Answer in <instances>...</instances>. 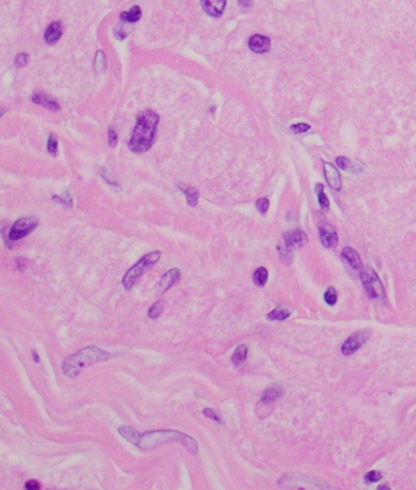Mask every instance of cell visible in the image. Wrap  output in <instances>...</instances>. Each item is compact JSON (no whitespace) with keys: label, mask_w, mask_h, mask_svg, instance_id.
<instances>
[{"label":"cell","mask_w":416,"mask_h":490,"mask_svg":"<svg viewBox=\"0 0 416 490\" xmlns=\"http://www.w3.org/2000/svg\"><path fill=\"white\" fill-rule=\"evenodd\" d=\"M157 124L159 117L154 111L147 110L139 115L130 142L131 151L135 153L147 152L154 143Z\"/></svg>","instance_id":"obj_1"},{"label":"cell","mask_w":416,"mask_h":490,"mask_svg":"<svg viewBox=\"0 0 416 490\" xmlns=\"http://www.w3.org/2000/svg\"><path fill=\"white\" fill-rule=\"evenodd\" d=\"M110 357L111 356L108 352L94 348V346H88V348L77 351L75 355L65 358L62 363V372L69 378H76L87 367L108 361Z\"/></svg>","instance_id":"obj_2"},{"label":"cell","mask_w":416,"mask_h":490,"mask_svg":"<svg viewBox=\"0 0 416 490\" xmlns=\"http://www.w3.org/2000/svg\"><path fill=\"white\" fill-rule=\"evenodd\" d=\"M168 443H180L192 453L198 452V444L193 438L176 430H156L142 434L138 447H141L142 450H151Z\"/></svg>","instance_id":"obj_3"},{"label":"cell","mask_w":416,"mask_h":490,"mask_svg":"<svg viewBox=\"0 0 416 490\" xmlns=\"http://www.w3.org/2000/svg\"><path fill=\"white\" fill-rule=\"evenodd\" d=\"M160 257H162V253H160V252H151V253L144 255V257L139 262H137L135 266L124 274L122 279V284L124 286V289H127V290L132 289V286L136 284L137 280L143 275L145 270L153 267L154 264L160 260Z\"/></svg>","instance_id":"obj_4"},{"label":"cell","mask_w":416,"mask_h":490,"mask_svg":"<svg viewBox=\"0 0 416 490\" xmlns=\"http://www.w3.org/2000/svg\"><path fill=\"white\" fill-rule=\"evenodd\" d=\"M360 276L364 289H365V291L369 294L370 297L375 298V300H382V298H385L386 291L383 284H382V281L379 280L375 270L366 268V269H364L363 272H361Z\"/></svg>","instance_id":"obj_5"},{"label":"cell","mask_w":416,"mask_h":490,"mask_svg":"<svg viewBox=\"0 0 416 490\" xmlns=\"http://www.w3.org/2000/svg\"><path fill=\"white\" fill-rule=\"evenodd\" d=\"M37 226L38 220L36 218L28 217L20 219L11 226L10 231H9V239L11 241H17V240L23 239V237L29 235Z\"/></svg>","instance_id":"obj_6"},{"label":"cell","mask_w":416,"mask_h":490,"mask_svg":"<svg viewBox=\"0 0 416 490\" xmlns=\"http://www.w3.org/2000/svg\"><path fill=\"white\" fill-rule=\"evenodd\" d=\"M370 337V331L369 330H360L354 333L353 335H350L345 340L344 343L342 346V354L345 356H350L353 355L354 352H357L360 348H363L365 345L367 340Z\"/></svg>","instance_id":"obj_7"},{"label":"cell","mask_w":416,"mask_h":490,"mask_svg":"<svg viewBox=\"0 0 416 490\" xmlns=\"http://www.w3.org/2000/svg\"><path fill=\"white\" fill-rule=\"evenodd\" d=\"M180 278H181V272L180 269H177V268H172V269H170L169 272H166L163 275L162 280H160L159 286H157V291H159V294H164V292L168 291L169 289H171L172 286L180 280Z\"/></svg>","instance_id":"obj_8"},{"label":"cell","mask_w":416,"mask_h":490,"mask_svg":"<svg viewBox=\"0 0 416 490\" xmlns=\"http://www.w3.org/2000/svg\"><path fill=\"white\" fill-rule=\"evenodd\" d=\"M283 241H284V246H286L288 249L292 251V249L299 247V246H302L303 243L306 241V236L304 231L292 230L290 231V233L284 234Z\"/></svg>","instance_id":"obj_9"},{"label":"cell","mask_w":416,"mask_h":490,"mask_svg":"<svg viewBox=\"0 0 416 490\" xmlns=\"http://www.w3.org/2000/svg\"><path fill=\"white\" fill-rule=\"evenodd\" d=\"M318 231H320L321 242L324 243L325 247L330 248L337 245V242H338V236H337L336 230L333 229L330 224L320 225Z\"/></svg>","instance_id":"obj_10"},{"label":"cell","mask_w":416,"mask_h":490,"mask_svg":"<svg viewBox=\"0 0 416 490\" xmlns=\"http://www.w3.org/2000/svg\"><path fill=\"white\" fill-rule=\"evenodd\" d=\"M270 47H271V41H270L269 37H265V36L255 35L249 39V48L255 51V53H266V51L270 50Z\"/></svg>","instance_id":"obj_11"},{"label":"cell","mask_w":416,"mask_h":490,"mask_svg":"<svg viewBox=\"0 0 416 490\" xmlns=\"http://www.w3.org/2000/svg\"><path fill=\"white\" fill-rule=\"evenodd\" d=\"M324 170H325V178H326L327 184H329L333 190H339V188H341L342 181H341V175H339L338 170L336 169V166L332 165L331 163H325Z\"/></svg>","instance_id":"obj_12"},{"label":"cell","mask_w":416,"mask_h":490,"mask_svg":"<svg viewBox=\"0 0 416 490\" xmlns=\"http://www.w3.org/2000/svg\"><path fill=\"white\" fill-rule=\"evenodd\" d=\"M202 7L210 16L220 17L226 8V0H202Z\"/></svg>","instance_id":"obj_13"},{"label":"cell","mask_w":416,"mask_h":490,"mask_svg":"<svg viewBox=\"0 0 416 490\" xmlns=\"http://www.w3.org/2000/svg\"><path fill=\"white\" fill-rule=\"evenodd\" d=\"M283 394H284V390L281 385L278 384L271 385L270 388L266 389L265 392L263 394V396H261V402L265 405L272 403L275 402V401H277L278 398L283 396Z\"/></svg>","instance_id":"obj_14"},{"label":"cell","mask_w":416,"mask_h":490,"mask_svg":"<svg viewBox=\"0 0 416 490\" xmlns=\"http://www.w3.org/2000/svg\"><path fill=\"white\" fill-rule=\"evenodd\" d=\"M62 35L61 22H53L45 31L44 39L48 44H55Z\"/></svg>","instance_id":"obj_15"},{"label":"cell","mask_w":416,"mask_h":490,"mask_svg":"<svg viewBox=\"0 0 416 490\" xmlns=\"http://www.w3.org/2000/svg\"><path fill=\"white\" fill-rule=\"evenodd\" d=\"M342 255L344 257V260L348 262L349 266L353 268V269L358 270V272L361 270V268H363V263H361L360 255L358 254V252L355 251L354 248L345 247L342 251Z\"/></svg>","instance_id":"obj_16"},{"label":"cell","mask_w":416,"mask_h":490,"mask_svg":"<svg viewBox=\"0 0 416 490\" xmlns=\"http://www.w3.org/2000/svg\"><path fill=\"white\" fill-rule=\"evenodd\" d=\"M336 161H337V165H338L342 170H345V171L360 172L361 170L364 169V165L361 163H359V161L350 160L345 157H338Z\"/></svg>","instance_id":"obj_17"},{"label":"cell","mask_w":416,"mask_h":490,"mask_svg":"<svg viewBox=\"0 0 416 490\" xmlns=\"http://www.w3.org/2000/svg\"><path fill=\"white\" fill-rule=\"evenodd\" d=\"M118 434H120L123 439L129 440L130 443H132L133 445L136 446H138L139 440H141V435H142L139 434L135 428L129 427V425H121V427L118 428Z\"/></svg>","instance_id":"obj_18"},{"label":"cell","mask_w":416,"mask_h":490,"mask_svg":"<svg viewBox=\"0 0 416 490\" xmlns=\"http://www.w3.org/2000/svg\"><path fill=\"white\" fill-rule=\"evenodd\" d=\"M33 102L36 103V104H41V105H43L44 108H47V109H50V110H54V111H57V110H60V105L57 104V103L55 102L54 99H51L49 98V97H47V96H44L43 93H39V94H36V96H33Z\"/></svg>","instance_id":"obj_19"},{"label":"cell","mask_w":416,"mask_h":490,"mask_svg":"<svg viewBox=\"0 0 416 490\" xmlns=\"http://www.w3.org/2000/svg\"><path fill=\"white\" fill-rule=\"evenodd\" d=\"M247 356H248V346L239 345L238 348L235 350V352H233L232 357H231V361H232L233 366L241 367L242 364H244L245 360H247Z\"/></svg>","instance_id":"obj_20"},{"label":"cell","mask_w":416,"mask_h":490,"mask_svg":"<svg viewBox=\"0 0 416 490\" xmlns=\"http://www.w3.org/2000/svg\"><path fill=\"white\" fill-rule=\"evenodd\" d=\"M290 315L291 310L286 308L284 306H280L271 310V312L267 314V319H269V321H284V319H287Z\"/></svg>","instance_id":"obj_21"},{"label":"cell","mask_w":416,"mask_h":490,"mask_svg":"<svg viewBox=\"0 0 416 490\" xmlns=\"http://www.w3.org/2000/svg\"><path fill=\"white\" fill-rule=\"evenodd\" d=\"M120 17L124 22H137L142 17V11L139 7H133L130 11L121 14Z\"/></svg>","instance_id":"obj_22"},{"label":"cell","mask_w":416,"mask_h":490,"mask_svg":"<svg viewBox=\"0 0 416 490\" xmlns=\"http://www.w3.org/2000/svg\"><path fill=\"white\" fill-rule=\"evenodd\" d=\"M180 190L183 191L184 194H186L188 205L190 207H196L199 199L198 190H196L194 187H183V186H180Z\"/></svg>","instance_id":"obj_23"},{"label":"cell","mask_w":416,"mask_h":490,"mask_svg":"<svg viewBox=\"0 0 416 490\" xmlns=\"http://www.w3.org/2000/svg\"><path fill=\"white\" fill-rule=\"evenodd\" d=\"M267 278H269V273H267L266 268H264V267L258 268V269L255 270V273L253 275L254 282L258 286H261V287H263V286H265V284L267 282Z\"/></svg>","instance_id":"obj_24"},{"label":"cell","mask_w":416,"mask_h":490,"mask_svg":"<svg viewBox=\"0 0 416 490\" xmlns=\"http://www.w3.org/2000/svg\"><path fill=\"white\" fill-rule=\"evenodd\" d=\"M315 191H316L318 203H320V206L323 207V209H329L330 202H329V198H327L326 194L324 193V185L323 184L316 185V190H315Z\"/></svg>","instance_id":"obj_25"},{"label":"cell","mask_w":416,"mask_h":490,"mask_svg":"<svg viewBox=\"0 0 416 490\" xmlns=\"http://www.w3.org/2000/svg\"><path fill=\"white\" fill-rule=\"evenodd\" d=\"M163 310H164V303L159 301V302L151 304L149 310H148V315H149L150 319H156L157 316H160V314H162Z\"/></svg>","instance_id":"obj_26"},{"label":"cell","mask_w":416,"mask_h":490,"mask_svg":"<svg viewBox=\"0 0 416 490\" xmlns=\"http://www.w3.org/2000/svg\"><path fill=\"white\" fill-rule=\"evenodd\" d=\"M338 300V294H337L335 287H330L327 289L326 292H325V301L326 303H329L330 306H333Z\"/></svg>","instance_id":"obj_27"},{"label":"cell","mask_w":416,"mask_h":490,"mask_svg":"<svg viewBox=\"0 0 416 490\" xmlns=\"http://www.w3.org/2000/svg\"><path fill=\"white\" fill-rule=\"evenodd\" d=\"M204 416L205 417H208V418H210L212 419V421H216L217 423H220V424H222V418H221V416H220V413L217 412L216 410H214V409H205L204 410Z\"/></svg>","instance_id":"obj_28"},{"label":"cell","mask_w":416,"mask_h":490,"mask_svg":"<svg viewBox=\"0 0 416 490\" xmlns=\"http://www.w3.org/2000/svg\"><path fill=\"white\" fill-rule=\"evenodd\" d=\"M48 152H49V153L53 155V157H55V155H56L57 142H56V138L53 135H50L49 139H48Z\"/></svg>","instance_id":"obj_29"},{"label":"cell","mask_w":416,"mask_h":490,"mask_svg":"<svg viewBox=\"0 0 416 490\" xmlns=\"http://www.w3.org/2000/svg\"><path fill=\"white\" fill-rule=\"evenodd\" d=\"M269 206H270V202L267 198H260L257 200V209L261 213V214H265L267 209H269Z\"/></svg>","instance_id":"obj_30"},{"label":"cell","mask_w":416,"mask_h":490,"mask_svg":"<svg viewBox=\"0 0 416 490\" xmlns=\"http://www.w3.org/2000/svg\"><path fill=\"white\" fill-rule=\"evenodd\" d=\"M365 479H366L369 483H376V482H378L379 479H382V474L379 473V472L371 471V472H369V473L366 474Z\"/></svg>","instance_id":"obj_31"},{"label":"cell","mask_w":416,"mask_h":490,"mask_svg":"<svg viewBox=\"0 0 416 490\" xmlns=\"http://www.w3.org/2000/svg\"><path fill=\"white\" fill-rule=\"evenodd\" d=\"M95 64H97V70H99V71H102V70L105 68V56L103 51H98V54H97Z\"/></svg>","instance_id":"obj_32"},{"label":"cell","mask_w":416,"mask_h":490,"mask_svg":"<svg viewBox=\"0 0 416 490\" xmlns=\"http://www.w3.org/2000/svg\"><path fill=\"white\" fill-rule=\"evenodd\" d=\"M309 129H310V126H309L308 124H303V123L293 125V126L291 127V130H292L294 133H303L305 132V131H308Z\"/></svg>","instance_id":"obj_33"},{"label":"cell","mask_w":416,"mask_h":490,"mask_svg":"<svg viewBox=\"0 0 416 490\" xmlns=\"http://www.w3.org/2000/svg\"><path fill=\"white\" fill-rule=\"evenodd\" d=\"M27 63H28V55H27V54H19V55L16 56V59H15V65H16L17 68L25 66Z\"/></svg>","instance_id":"obj_34"},{"label":"cell","mask_w":416,"mask_h":490,"mask_svg":"<svg viewBox=\"0 0 416 490\" xmlns=\"http://www.w3.org/2000/svg\"><path fill=\"white\" fill-rule=\"evenodd\" d=\"M108 138H109V145H110L111 147H115V146H116V143H117V133L115 132L112 127H109Z\"/></svg>","instance_id":"obj_35"},{"label":"cell","mask_w":416,"mask_h":490,"mask_svg":"<svg viewBox=\"0 0 416 490\" xmlns=\"http://www.w3.org/2000/svg\"><path fill=\"white\" fill-rule=\"evenodd\" d=\"M25 488L27 490H38L41 489V484H39L37 480H29L25 484Z\"/></svg>","instance_id":"obj_36"},{"label":"cell","mask_w":416,"mask_h":490,"mask_svg":"<svg viewBox=\"0 0 416 490\" xmlns=\"http://www.w3.org/2000/svg\"><path fill=\"white\" fill-rule=\"evenodd\" d=\"M115 36H116V37H117L118 39H121V41H122V39L127 36V33L124 32V30H123L122 26H118L117 28L115 30Z\"/></svg>","instance_id":"obj_37"},{"label":"cell","mask_w":416,"mask_h":490,"mask_svg":"<svg viewBox=\"0 0 416 490\" xmlns=\"http://www.w3.org/2000/svg\"><path fill=\"white\" fill-rule=\"evenodd\" d=\"M239 5L244 9H249L251 7V0H238Z\"/></svg>","instance_id":"obj_38"},{"label":"cell","mask_w":416,"mask_h":490,"mask_svg":"<svg viewBox=\"0 0 416 490\" xmlns=\"http://www.w3.org/2000/svg\"><path fill=\"white\" fill-rule=\"evenodd\" d=\"M32 356H33V360H35V362H37V363H38V362H39V356H38V354H37V351H35V350H33V351H32Z\"/></svg>","instance_id":"obj_39"}]
</instances>
